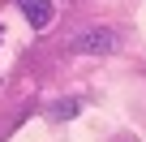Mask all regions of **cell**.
I'll list each match as a JSON object with an SVG mask.
<instances>
[{"instance_id":"6da1fadb","label":"cell","mask_w":146,"mask_h":142,"mask_svg":"<svg viewBox=\"0 0 146 142\" xmlns=\"http://www.w3.org/2000/svg\"><path fill=\"white\" fill-rule=\"evenodd\" d=\"M112 47H116V35H112V30H82L78 39H73V52H86V56L112 52Z\"/></svg>"},{"instance_id":"7a4b0ae2","label":"cell","mask_w":146,"mask_h":142,"mask_svg":"<svg viewBox=\"0 0 146 142\" xmlns=\"http://www.w3.org/2000/svg\"><path fill=\"white\" fill-rule=\"evenodd\" d=\"M17 5H22V13H26V22L35 30H43L52 22V0H17Z\"/></svg>"}]
</instances>
